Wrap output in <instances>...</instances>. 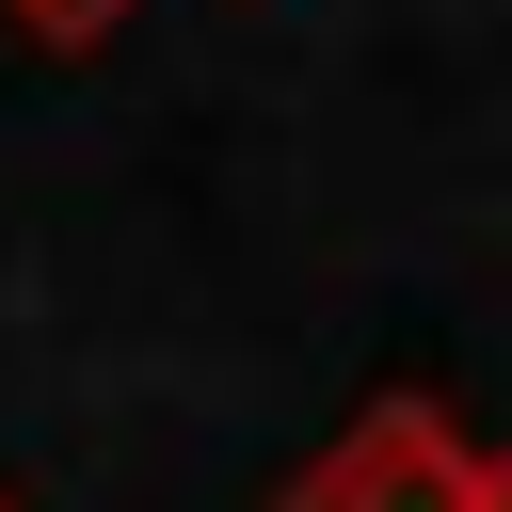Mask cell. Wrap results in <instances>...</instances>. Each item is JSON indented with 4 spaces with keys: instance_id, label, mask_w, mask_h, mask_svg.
<instances>
[{
    "instance_id": "6da1fadb",
    "label": "cell",
    "mask_w": 512,
    "mask_h": 512,
    "mask_svg": "<svg viewBox=\"0 0 512 512\" xmlns=\"http://www.w3.org/2000/svg\"><path fill=\"white\" fill-rule=\"evenodd\" d=\"M288 512H480V448H464L432 400H368V416L288 480Z\"/></svg>"
},
{
    "instance_id": "7a4b0ae2",
    "label": "cell",
    "mask_w": 512,
    "mask_h": 512,
    "mask_svg": "<svg viewBox=\"0 0 512 512\" xmlns=\"http://www.w3.org/2000/svg\"><path fill=\"white\" fill-rule=\"evenodd\" d=\"M0 16H16V32H32V48H96V32H112V16H128V0H0Z\"/></svg>"
},
{
    "instance_id": "3957f363",
    "label": "cell",
    "mask_w": 512,
    "mask_h": 512,
    "mask_svg": "<svg viewBox=\"0 0 512 512\" xmlns=\"http://www.w3.org/2000/svg\"><path fill=\"white\" fill-rule=\"evenodd\" d=\"M480 512H512V448H496V464H480Z\"/></svg>"
},
{
    "instance_id": "277c9868",
    "label": "cell",
    "mask_w": 512,
    "mask_h": 512,
    "mask_svg": "<svg viewBox=\"0 0 512 512\" xmlns=\"http://www.w3.org/2000/svg\"><path fill=\"white\" fill-rule=\"evenodd\" d=\"M0 512H16V496H0Z\"/></svg>"
}]
</instances>
